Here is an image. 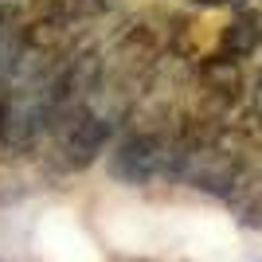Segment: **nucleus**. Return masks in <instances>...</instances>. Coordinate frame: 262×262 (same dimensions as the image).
I'll list each match as a JSON object with an SVG mask.
<instances>
[{"label":"nucleus","mask_w":262,"mask_h":262,"mask_svg":"<svg viewBox=\"0 0 262 262\" xmlns=\"http://www.w3.org/2000/svg\"><path fill=\"white\" fill-rule=\"evenodd\" d=\"M258 43H262L258 16H254V12H239V16L223 28V35H219V55H227V59H247V55L258 51Z\"/></svg>","instance_id":"7ed1b4c3"},{"label":"nucleus","mask_w":262,"mask_h":262,"mask_svg":"<svg viewBox=\"0 0 262 262\" xmlns=\"http://www.w3.org/2000/svg\"><path fill=\"white\" fill-rule=\"evenodd\" d=\"M118 0H51V12L63 16L67 24H82V20H94L102 12H110Z\"/></svg>","instance_id":"20e7f679"},{"label":"nucleus","mask_w":262,"mask_h":262,"mask_svg":"<svg viewBox=\"0 0 262 262\" xmlns=\"http://www.w3.org/2000/svg\"><path fill=\"white\" fill-rule=\"evenodd\" d=\"M254 16H258V32H262V12H254Z\"/></svg>","instance_id":"0eeeda50"},{"label":"nucleus","mask_w":262,"mask_h":262,"mask_svg":"<svg viewBox=\"0 0 262 262\" xmlns=\"http://www.w3.org/2000/svg\"><path fill=\"white\" fill-rule=\"evenodd\" d=\"M176 161V137L161 129H133L121 137L114 157H110V172L125 180V184H153L157 176H172Z\"/></svg>","instance_id":"f257e3e1"},{"label":"nucleus","mask_w":262,"mask_h":262,"mask_svg":"<svg viewBox=\"0 0 262 262\" xmlns=\"http://www.w3.org/2000/svg\"><path fill=\"white\" fill-rule=\"evenodd\" d=\"M204 8H231V4H243V0H196Z\"/></svg>","instance_id":"423d86ee"},{"label":"nucleus","mask_w":262,"mask_h":262,"mask_svg":"<svg viewBox=\"0 0 262 262\" xmlns=\"http://www.w3.org/2000/svg\"><path fill=\"white\" fill-rule=\"evenodd\" d=\"M196 90L200 98H204V106L215 114V118H223L235 102L243 98V71H239V59H227V55H211V59H204L196 71Z\"/></svg>","instance_id":"f03ea898"},{"label":"nucleus","mask_w":262,"mask_h":262,"mask_svg":"<svg viewBox=\"0 0 262 262\" xmlns=\"http://www.w3.org/2000/svg\"><path fill=\"white\" fill-rule=\"evenodd\" d=\"M251 121L262 129V75H258V82H254V94H251Z\"/></svg>","instance_id":"39448f33"}]
</instances>
